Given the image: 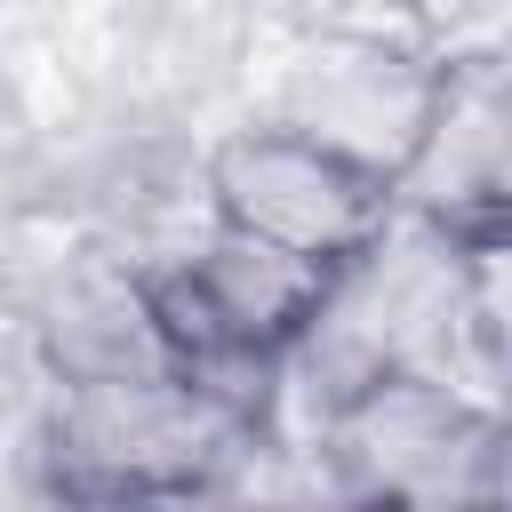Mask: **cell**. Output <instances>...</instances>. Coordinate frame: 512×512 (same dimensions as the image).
I'll use <instances>...</instances> for the list:
<instances>
[{
    "mask_svg": "<svg viewBox=\"0 0 512 512\" xmlns=\"http://www.w3.org/2000/svg\"><path fill=\"white\" fill-rule=\"evenodd\" d=\"M440 104H448V64L424 24H320L288 56L280 104L264 120L296 128L304 144L336 152L368 184L400 192Z\"/></svg>",
    "mask_w": 512,
    "mask_h": 512,
    "instance_id": "cell-2",
    "label": "cell"
},
{
    "mask_svg": "<svg viewBox=\"0 0 512 512\" xmlns=\"http://www.w3.org/2000/svg\"><path fill=\"white\" fill-rule=\"evenodd\" d=\"M464 256V328L512 376V224H480L456 240Z\"/></svg>",
    "mask_w": 512,
    "mask_h": 512,
    "instance_id": "cell-6",
    "label": "cell"
},
{
    "mask_svg": "<svg viewBox=\"0 0 512 512\" xmlns=\"http://www.w3.org/2000/svg\"><path fill=\"white\" fill-rule=\"evenodd\" d=\"M208 200H216V224L272 240L288 256H312L328 272H344L392 224L384 184H368L360 168H344L336 152L304 144L280 120H248L208 144Z\"/></svg>",
    "mask_w": 512,
    "mask_h": 512,
    "instance_id": "cell-3",
    "label": "cell"
},
{
    "mask_svg": "<svg viewBox=\"0 0 512 512\" xmlns=\"http://www.w3.org/2000/svg\"><path fill=\"white\" fill-rule=\"evenodd\" d=\"M504 424H512V400H504Z\"/></svg>",
    "mask_w": 512,
    "mask_h": 512,
    "instance_id": "cell-8",
    "label": "cell"
},
{
    "mask_svg": "<svg viewBox=\"0 0 512 512\" xmlns=\"http://www.w3.org/2000/svg\"><path fill=\"white\" fill-rule=\"evenodd\" d=\"M32 344L48 360L56 384H144V376H176L160 320H152V288L128 256L80 240L64 256V272L40 288L32 304Z\"/></svg>",
    "mask_w": 512,
    "mask_h": 512,
    "instance_id": "cell-4",
    "label": "cell"
},
{
    "mask_svg": "<svg viewBox=\"0 0 512 512\" xmlns=\"http://www.w3.org/2000/svg\"><path fill=\"white\" fill-rule=\"evenodd\" d=\"M256 432L208 408L184 376L144 384H56L48 464L64 512H152L168 496L224 488Z\"/></svg>",
    "mask_w": 512,
    "mask_h": 512,
    "instance_id": "cell-1",
    "label": "cell"
},
{
    "mask_svg": "<svg viewBox=\"0 0 512 512\" xmlns=\"http://www.w3.org/2000/svg\"><path fill=\"white\" fill-rule=\"evenodd\" d=\"M192 280L208 288L216 320H224L240 344L288 352V344L320 320L336 272L312 264V256H288V248H272V240H248V232L216 224V232L200 240V256H192Z\"/></svg>",
    "mask_w": 512,
    "mask_h": 512,
    "instance_id": "cell-5",
    "label": "cell"
},
{
    "mask_svg": "<svg viewBox=\"0 0 512 512\" xmlns=\"http://www.w3.org/2000/svg\"><path fill=\"white\" fill-rule=\"evenodd\" d=\"M40 200H48V144H40V128L16 112V96L0 88V216L40 208Z\"/></svg>",
    "mask_w": 512,
    "mask_h": 512,
    "instance_id": "cell-7",
    "label": "cell"
},
{
    "mask_svg": "<svg viewBox=\"0 0 512 512\" xmlns=\"http://www.w3.org/2000/svg\"><path fill=\"white\" fill-rule=\"evenodd\" d=\"M504 512H512V504H504Z\"/></svg>",
    "mask_w": 512,
    "mask_h": 512,
    "instance_id": "cell-9",
    "label": "cell"
}]
</instances>
